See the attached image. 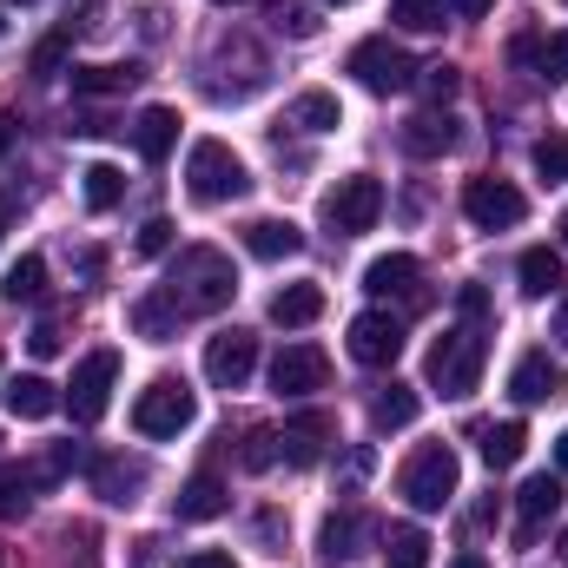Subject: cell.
Instances as JSON below:
<instances>
[{
  "label": "cell",
  "mask_w": 568,
  "mask_h": 568,
  "mask_svg": "<svg viewBox=\"0 0 568 568\" xmlns=\"http://www.w3.org/2000/svg\"><path fill=\"white\" fill-rule=\"evenodd\" d=\"M351 357L371 364V371H390L404 357V324L390 311H357L351 317Z\"/></svg>",
  "instance_id": "obj_11"
},
{
  "label": "cell",
  "mask_w": 568,
  "mask_h": 568,
  "mask_svg": "<svg viewBox=\"0 0 568 568\" xmlns=\"http://www.w3.org/2000/svg\"><path fill=\"white\" fill-rule=\"evenodd\" d=\"M357 542H364V516H357V509H331V516L317 523V562H324V568L351 562V556H357Z\"/></svg>",
  "instance_id": "obj_18"
},
{
  "label": "cell",
  "mask_w": 568,
  "mask_h": 568,
  "mask_svg": "<svg viewBox=\"0 0 568 568\" xmlns=\"http://www.w3.org/2000/svg\"><path fill=\"white\" fill-rule=\"evenodd\" d=\"M159 562V542H152V536H140V542H133V568H152Z\"/></svg>",
  "instance_id": "obj_50"
},
{
  "label": "cell",
  "mask_w": 568,
  "mask_h": 568,
  "mask_svg": "<svg viewBox=\"0 0 568 568\" xmlns=\"http://www.w3.org/2000/svg\"><path fill=\"white\" fill-rule=\"evenodd\" d=\"M0 568H7V556H0Z\"/></svg>",
  "instance_id": "obj_62"
},
{
  "label": "cell",
  "mask_w": 568,
  "mask_h": 568,
  "mask_svg": "<svg viewBox=\"0 0 568 568\" xmlns=\"http://www.w3.org/2000/svg\"><path fill=\"white\" fill-rule=\"evenodd\" d=\"M13 219H20V199H13V192H0V239L13 232Z\"/></svg>",
  "instance_id": "obj_48"
},
{
  "label": "cell",
  "mask_w": 568,
  "mask_h": 568,
  "mask_svg": "<svg viewBox=\"0 0 568 568\" xmlns=\"http://www.w3.org/2000/svg\"><path fill=\"white\" fill-rule=\"evenodd\" d=\"M456 483H463V463H456V449H449V443H424V449L404 463V476H397V496H404L417 516H436V509L456 496Z\"/></svg>",
  "instance_id": "obj_4"
},
{
  "label": "cell",
  "mask_w": 568,
  "mask_h": 568,
  "mask_svg": "<svg viewBox=\"0 0 568 568\" xmlns=\"http://www.w3.org/2000/svg\"><path fill=\"white\" fill-rule=\"evenodd\" d=\"M417 73H424V93L436 100V106H443V100L463 87V73H456V67H417Z\"/></svg>",
  "instance_id": "obj_43"
},
{
  "label": "cell",
  "mask_w": 568,
  "mask_h": 568,
  "mask_svg": "<svg viewBox=\"0 0 568 568\" xmlns=\"http://www.w3.org/2000/svg\"><path fill=\"white\" fill-rule=\"evenodd\" d=\"M245 252L265 258V265H278V258H297V252H304V232H297L291 219H252V225H245Z\"/></svg>",
  "instance_id": "obj_21"
},
{
  "label": "cell",
  "mask_w": 568,
  "mask_h": 568,
  "mask_svg": "<svg viewBox=\"0 0 568 568\" xmlns=\"http://www.w3.org/2000/svg\"><path fill=\"white\" fill-rule=\"evenodd\" d=\"M397 140H404V152H410V159H443V152L463 140V133H456V120H449V113H417Z\"/></svg>",
  "instance_id": "obj_24"
},
{
  "label": "cell",
  "mask_w": 568,
  "mask_h": 568,
  "mask_svg": "<svg viewBox=\"0 0 568 568\" xmlns=\"http://www.w3.org/2000/svg\"><path fill=\"white\" fill-rule=\"evenodd\" d=\"M556 469H568V429L556 436Z\"/></svg>",
  "instance_id": "obj_54"
},
{
  "label": "cell",
  "mask_w": 568,
  "mask_h": 568,
  "mask_svg": "<svg viewBox=\"0 0 568 568\" xmlns=\"http://www.w3.org/2000/svg\"><path fill=\"white\" fill-rule=\"evenodd\" d=\"M185 192H192L199 205H232V199L252 192V172H245V159L225 140H199L185 152Z\"/></svg>",
  "instance_id": "obj_3"
},
{
  "label": "cell",
  "mask_w": 568,
  "mask_h": 568,
  "mask_svg": "<svg viewBox=\"0 0 568 568\" xmlns=\"http://www.w3.org/2000/svg\"><path fill=\"white\" fill-rule=\"evenodd\" d=\"M27 351H33V357H60V317H40L33 337H27Z\"/></svg>",
  "instance_id": "obj_44"
},
{
  "label": "cell",
  "mask_w": 568,
  "mask_h": 568,
  "mask_svg": "<svg viewBox=\"0 0 568 568\" xmlns=\"http://www.w3.org/2000/svg\"><path fill=\"white\" fill-rule=\"evenodd\" d=\"M562 562H568V536H562Z\"/></svg>",
  "instance_id": "obj_59"
},
{
  "label": "cell",
  "mask_w": 568,
  "mask_h": 568,
  "mask_svg": "<svg viewBox=\"0 0 568 568\" xmlns=\"http://www.w3.org/2000/svg\"><path fill=\"white\" fill-rule=\"evenodd\" d=\"M225 503H232L225 483H219L212 469H199V476L172 496V516H179V523H212V516H225Z\"/></svg>",
  "instance_id": "obj_20"
},
{
  "label": "cell",
  "mask_w": 568,
  "mask_h": 568,
  "mask_svg": "<svg viewBox=\"0 0 568 568\" xmlns=\"http://www.w3.org/2000/svg\"><path fill=\"white\" fill-rule=\"evenodd\" d=\"M324 384H331V357L317 344H284L278 357H272V390L278 397H311Z\"/></svg>",
  "instance_id": "obj_12"
},
{
  "label": "cell",
  "mask_w": 568,
  "mask_h": 568,
  "mask_svg": "<svg viewBox=\"0 0 568 568\" xmlns=\"http://www.w3.org/2000/svg\"><path fill=\"white\" fill-rule=\"evenodd\" d=\"M278 536H284L278 509H265V516H258V542H265V549H272V556H278Z\"/></svg>",
  "instance_id": "obj_46"
},
{
  "label": "cell",
  "mask_w": 568,
  "mask_h": 568,
  "mask_svg": "<svg viewBox=\"0 0 568 568\" xmlns=\"http://www.w3.org/2000/svg\"><path fill=\"white\" fill-rule=\"evenodd\" d=\"M13 152V113H0V159Z\"/></svg>",
  "instance_id": "obj_52"
},
{
  "label": "cell",
  "mask_w": 568,
  "mask_h": 568,
  "mask_svg": "<svg viewBox=\"0 0 568 568\" xmlns=\"http://www.w3.org/2000/svg\"><path fill=\"white\" fill-rule=\"evenodd\" d=\"M80 192H87V212H113V205L126 199V172L106 165V159H93V165L80 172Z\"/></svg>",
  "instance_id": "obj_29"
},
{
  "label": "cell",
  "mask_w": 568,
  "mask_h": 568,
  "mask_svg": "<svg viewBox=\"0 0 568 568\" xmlns=\"http://www.w3.org/2000/svg\"><path fill=\"white\" fill-rule=\"evenodd\" d=\"M140 33H145V40H159V33H165V7H140Z\"/></svg>",
  "instance_id": "obj_47"
},
{
  "label": "cell",
  "mask_w": 568,
  "mask_h": 568,
  "mask_svg": "<svg viewBox=\"0 0 568 568\" xmlns=\"http://www.w3.org/2000/svg\"><path fill=\"white\" fill-rule=\"evenodd\" d=\"M556 344L568 351V297H562V311H556Z\"/></svg>",
  "instance_id": "obj_53"
},
{
  "label": "cell",
  "mask_w": 568,
  "mask_h": 568,
  "mask_svg": "<svg viewBox=\"0 0 568 568\" xmlns=\"http://www.w3.org/2000/svg\"><path fill=\"white\" fill-rule=\"evenodd\" d=\"M364 291H371V297H404L410 311H424V304H429V291H424V265H417L410 252L371 258V272H364Z\"/></svg>",
  "instance_id": "obj_13"
},
{
  "label": "cell",
  "mask_w": 568,
  "mask_h": 568,
  "mask_svg": "<svg viewBox=\"0 0 568 568\" xmlns=\"http://www.w3.org/2000/svg\"><path fill=\"white\" fill-rule=\"evenodd\" d=\"M13 7H33V0H13Z\"/></svg>",
  "instance_id": "obj_60"
},
{
  "label": "cell",
  "mask_w": 568,
  "mask_h": 568,
  "mask_svg": "<svg viewBox=\"0 0 568 568\" xmlns=\"http://www.w3.org/2000/svg\"><path fill=\"white\" fill-rule=\"evenodd\" d=\"M449 7H456V13H463V20H483V13H489V7H496V0H449Z\"/></svg>",
  "instance_id": "obj_51"
},
{
  "label": "cell",
  "mask_w": 568,
  "mask_h": 568,
  "mask_svg": "<svg viewBox=\"0 0 568 568\" xmlns=\"http://www.w3.org/2000/svg\"><path fill=\"white\" fill-rule=\"evenodd\" d=\"M417 410H424L417 384H390V390L371 404V424H377V429H404V424H417Z\"/></svg>",
  "instance_id": "obj_30"
},
{
  "label": "cell",
  "mask_w": 568,
  "mask_h": 568,
  "mask_svg": "<svg viewBox=\"0 0 568 568\" xmlns=\"http://www.w3.org/2000/svg\"><path fill=\"white\" fill-rule=\"evenodd\" d=\"M529 159H536V172H542L549 185H562V179H568V140H562V133L536 140V152H529Z\"/></svg>",
  "instance_id": "obj_39"
},
{
  "label": "cell",
  "mask_w": 568,
  "mask_h": 568,
  "mask_svg": "<svg viewBox=\"0 0 568 568\" xmlns=\"http://www.w3.org/2000/svg\"><path fill=\"white\" fill-rule=\"evenodd\" d=\"M516 509H523L516 542H523V549H536V542H542V529H549V523H556V509H562V476H549V469H542V476H529V483L516 489Z\"/></svg>",
  "instance_id": "obj_14"
},
{
  "label": "cell",
  "mask_w": 568,
  "mask_h": 568,
  "mask_svg": "<svg viewBox=\"0 0 568 568\" xmlns=\"http://www.w3.org/2000/svg\"><path fill=\"white\" fill-rule=\"evenodd\" d=\"M145 73L126 60V67H73V93L80 100H106V93H133Z\"/></svg>",
  "instance_id": "obj_27"
},
{
  "label": "cell",
  "mask_w": 568,
  "mask_h": 568,
  "mask_svg": "<svg viewBox=\"0 0 568 568\" xmlns=\"http://www.w3.org/2000/svg\"><path fill=\"white\" fill-rule=\"evenodd\" d=\"M384 219V185L371 179V172H351V179H337L331 192H324V225L337 232V239H357V232H371Z\"/></svg>",
  "instance_id": "obj_6"
},
{
  "label": "cell",
  "mask_w": 568,
  "mask_h": 568,
  "mask_svg": "<svg viewBox=\"0 0 568 568\" xmlns=\"http://www.w3.org/2000/svg\"><path fill=\"white\" fill-rule=\"evenodd\" d=\"M0 33H7V20H0Z\"/></svg>",
  "instance_id": "obj_61"
},
{
  "label": "cell",
  "mask_w": 568,
  "mask_h": 568,
  "mask_svg": "<svg viewBox=\"0 0 568 568\" xmlns=\"http://www.w3.org/2000/svg\"><path fill=\"white\" fill-rule=\"evenodd\" d=\"M252 371H258V337H252L245 324H232V331H219V337L205 344V377H212V390H245Z\"/></svg>",
  "instance_id": "obj_10"
},
{
  "label": "cell",
  "mask_w": 568,
  "mask_h": 568,
  "mask_svg": "<svg viewBox=\"0 0 568 568\" xmlns=\"http://www.w3.org/2000/svg\"><path fill=\"white\" fill-rule=\"evenodd\" d=\"M0 297H7V304H40V297H47V258H40V252H27V258L7 272Z\"/></svg>",
  "instance_id": "obj_32"
},
{
  "label": "cell",
  "mask_w": 568,
  "mask_h": 568,
  "mask_svg": "<svg viewBox=\"0 0 568 568\" xmlns=\"http://www.w3.org/2000/svg\"><path fill=\"white\" fill-rule=\"evenodd\" d=\"M239 463H245V469H272V463H278V429H252L245 449H239Z\"/></svg>",
  "instance_id": "obj_40"
},
{
  "label": "cell",
  "mask_w": 568,
  "mask_h": 568,
  "mask_svg": "<svg viewBox=\"0 0 568 568\" xmlns=\"http://www.w3.org/2000/svg\"><path fill=\"white\" fill-rule=\"evenodd\" d=\"M483 364H489V331L483 324H449L436 344H429V390L436 397H449V404H463V397H476V384H483Z\"/></svg>",
  "instance_id": "obj_2"
},
{
  "label": "cell",
  "mask_w": 568,
  "mask_h": 568,
  "mask_svg": "<svg viewBox=\"0 0 568 568\" xmlns=\"http://www.w3.org/2000/svg\"><path fill=\"white\" fill-rule=\"evenodd\" d=\"M172 145H179V113L172 106H145L140 120H133V152H140L145 165H159Z\"/></svg>",
  "instance_id": "obj_23"
},
{
  "label": "cell",
  "mask_w": 568,
  "mask_h": 568,
  "mask_svg": "<svg viewBox=\"0 0 568 568\" xmlns=\"http://www.w3.org/2000/svg\"><path fill=\"white\" fill-rule=\"evenodd\" d=\"M33 469L27 463H0V516H27L33 509Z\"/></svg>",
  "instance_id": "obj_34"
},
{
  "label": "cell",
  "mask_w": 568,
  "mask_h": 568,
  "mask_svg": "<svg viewBox=\"0 0 568 568\" xmlns=\"http://www.w3.org/2000/svg\"><path fill=\"white\" fill-rule=\"evenodd\" d=\"M317 317H324V284H317V278L272 291V324H284V331H304V324H317Z\"/></svg>",
  "instance_id": "obj_22"
},
{
  "label": "cell",
  "mask_w": 568,
  "mask_h": 568,
  "mask_svg": "<svg viewBox=\"0 0 568 568\" xmlns=\"http://www.w3.org/2000/svg\"><path fill=\"white\" fill-rule=\"evenodd\" d=\"M192 417H199V397H192L185 384H172V377L145 384L140 404H133V429H140V436H152V443H165V436L192 429Z\"/></svg>",
  "instance_id": "obj_7"
},
{
  "label": "cell",
  "mask_w": 568,
  "mask_h": 568,
  "mask_svg": "<svg viewBox=\"0 0 568 568\" xmlns=\"http://www.w3.org/2000/svg\"><path fill=\"white\" fill-rule=\"evenodd\" d=\"M390 20L404 33H436L443 27V0H390Z\"/></svg>",
  "instance_id": "obj_36"
},
{
  "label": "cell",
  "mask_w": 568,
  "mask_h": 568,
  "mask_svg": "<svg viewBox=\"0 0 568 568\" xmlns=\"http://www.w3.org/2000/svg\"><path fill=\"white\" fill-rule=\"evenodd\" d=\"M284 126H297V133H337L344 113H337L331 93H297V100L284 106Z\"/></svg>",
  "instance_id": "obj_28"
},
{
  "label": "cell",
  "mask_w": 568,
  "mask_h": 568,
  "mask_svg": "<svg viewBox=\"0 0 568 568\" xmlns=\"http://www.w3.org/2000/svg\"><path fill=\"white\" fill-rule=\"evenodd\" d=\"M344 73L364 87V93H377V100H390V93H404L410 80H417V60L390 40V33H377V40H357L351 47V60H344Z\"/></svg>",
  "instance_id": "obj_5"
},
{
  "label": "cell",
  "mask_w": 568,
  "mask_h": 568,
  "mask_svg": "<svg viewBox=\"0 0 568 568\" xmlns=\"http://www.w3.org/2000/svg\"><path fill=\"white\" fill-rule=\"evenodd\" d=\"M331 436H337V424H331L324 410H304V417H291V424L278 429V456L291 463V469H311V463L324 456Z\"/></svg>",
  "instance_id": "obj_15"
},
{
  "label": "cell",
  "mask_w": 568,
  "mask_h": 568,
  "mask_svg": "<svg viewBox=\"0 0 568 568\" xmlns=\"http://www.w3.org/2000/svg\"><path fill=\"white\" fill-rule=\"evenodd\" d=\"M463 219H469L476 232H509V225L529 219V199H523L509 179H469V185H463Z\"/></svg>",
  "instance_id": "obj_9"
},
{
  "label": "cell",
  "mask_w": 568,
  "mask_h": 568,
  "mask_svg": "<svg viewBox=\"0 0 568 568\" xmlns=\"http://www.w3.org/2000/svg\"><path fill=\"white\" fill-rule=\"evenodd\" d=\"M212 7H239V0H212Z\"/></svg>",
  "instance_id": "obj_58"
},
{
  "label": "cell",
  "mask_w": 568,
  "mask_h": 568,
  "mask_svg": "<svg viewBox=\"0 0 568 568\" xmlns=\"http://www.w3.org/2000/svg\"><path fill=\"white\" fill-rule=\"evenodd\" d=\"M384 556H390V568H429V536L417 523H397L384 536Z\"/></svg>",
  "instance_id": "obj_33"
},
{
  "label": "cell",
  "mask_w": 568,
  "mask_h": 568,
  "mask_svg": "<svg viewBox=\"0 0 568 568\" xmlns=\"http://www.w3.org/2000/svg\"><path fill=\"white\" fill-rule=\"evenodd\" d=\"M179 317H212L239 297V272L219 245H185L172 265H165V291H159Z\"/></svg>",
  "instance_id": "obj_1"
},
{
  "label": "cell",
  "mask_w": 568,
  "mask_h": 568,
  "mask_svg": "<svg viewBox=\"0 0 568 568\" xmlns=\"http://www.w3.org/2000/svg\"><path fill=\"white\" fill-rule=\"evenodd\" d=\"M133 331L152 337V344H165V337H179V311H172L165 297H140V304H133Z\"/></svg>",
  "instance_id": "obj_35"
},
{
  "label": "cell",
  "mask_w": 568,
  "mask_h": 568,
  "mask_svg": "<svg viewBox=\"0 0 568 568\" xmlns=\"http://www.w3.org/2000/svg\"><path fill=\"white\" fill-rule=\"evenodd\" d=\"M556 390H562V371H556L542 351H536V357H523V364L509 371V397H516V404H549Z\"/></svg>",
  "instance_id": "obj_25"
},
{
  "label": "cell",
  "mask_w": 568,
  "mask_h": 568,
  "mask_svg": "<svg viewBox=\"0 0 568 568\" xmlns=\"http://www.w3.org/2000/svg\"><path fill=\"white\" fill-rule=\"evenodd\" d=\"M272 27L291 33V40H311V33H317V13H311L304 0H272Z\"/></svg>",
  "instance_id": "obj_37"
},
{
  "label": "cell",
  "mask_w": 568,
  "mask_h": 568,
  "mask_svg": "<svg viewBox=\"0 0 568 568\" xmlns=\"http://www.w3.org/2000/svg\"><path fill=\"white\" fill-rule=\"evenodd\" d=\"M0 404H7V417H20V424H40V417H53L60 410V390L47 384V377H7L0 384Z\"/></svg>",
  "instance_id": "obj_17"
},
{
  "label": "cell",
  "mask_w": 568,
  "mask_h": 568,
  "mask_svg": "<svg viewBox=\"0 0 568 568\" xmlns=\"http://www.w3.org/2000/svg\"><path fill=\"white\" fill-rule=\"evenodd\" d=\"M324 7H357V0H324Z\"/></svg>",
  "instance_id": "obj_57"
},
{
  "label": "cell",
  "mask_w": 568,
  "mask_h": 568,
  "mask_svg": "<svg viewBox=\"0 0 568 568\" xmlns=\"http://www.w3.org/2000/svg\"><path fill=\"white\" fill-rule=\"evenodd\" d=\"M60 60H67V33H47V40L33 47V73H40V80H53V73H60Z\"/></svg>",
  "instance_id": "obj_42"
},
{
  "label": "cell",
  "mask_w": 568,
  "mask_h": 568,
  "mask_svg": "<svg viewBox=\"0 0 568 568\" xmlns=\"http://www.w3.org/2000/svg\"><path fill=\"white\" fill-rule=\"evenodd\" d=\"M113 384H120V351H93V357H80V371H73L60 404L73 410V424H100L106 404H113Z\"/></svg>",
  "instance_id": "obj_8"
},
{
  "label": "cell",
  "mask_w": 568,
  "mask_h": 568,
  "mask_svg": "<svg viewBox=\"0 0 568 568\" xmlns=\"http://www.w3.org/2000/svg\"><path fill=\"white\" fill-rule=\"evenodd\" d=\"M172 239H179V225H172V219H145V225H140V258H165V252H172Z\"/></svg>",
  "instance_id": "obj_41"
},
{
  "label": "cell",
  "mask_w": 568,
  "mask_h": 568,
  "mask_svg": "<svg viewBox=\"0 0 568 568\" xmlns=\"http://www.w3.org/2000/svg\"><path fill=\"white\" fill-rule=\"evenodd\" d=\"M523 449H529V429L523 424H489L483 429V463H489V469H516Z\"/></svg>",
  "instance_id": "obj_31"
},
{
  "label": "cell",
  "mask_w": 568,
  "mask_h": 568,
  "mask_svg": "<svg viewBox=\"0 0 568 568\" xmlns=\"http://www.w3.org/2000/svg\"><path fill=\"white\" fill-rule=\"evenodd\" d=\"M456 304H463V317H469V324H489V291H483V284H463V291H456Z\"/></svg>",
  "instance_id": "obj_45"
},
{
  "label": "cell",
  "mask_w": 568,
  "mask_h": 568,
  "mask_svg": "<svg viewBox=\"0 0 568 568\" xmlns=\"http://www.w3.org/2000/svg\"><path fill=\"white\" fill-rule=\"evenodd\" d=\"M456 568H489L483 556H456Z\"/></svg>",
  "instance_id": "obj_55"
},
{
  "label": "cell",
  "mask_w": 568,
  "mask_h": 568,
  "mask_svg": "<svg viewBox=\"0 0 568 568\" xmlns=\"http://www.w3.org/2000/svg\"><path fill=\"white\" fill-rule=\"evenodd\" d=\"M562 7H568V0H562Z\"/></svg>",
  "instance_id": "obj_63"
},
{
  "label": "cell",
  "mask_w": 568,
  "mask_h": 568,
  "mask_svg": "<svg viewBox=\"0 0 568 568\" xmlns=\"http://www.w3.org/2000/svg\"><path fill=\"white\" fill-rule=\"evenodd\" d=\"M185 568H232V556L225 549H205V556H185Z\"/></svg>",
  "instance_id": "obj_49"
},
{
  "label": "cell",
  "mask_w": 568,
  "mask_h": 568,
  "mask_svg": "<svg viewBox=\"0 0 568 568\" xmlns=\"http://www.w3.org/2000/svg\"><path fill=\"white\" fill-rule=\"evenodd\" d=\"M145 469L140 456H93V489L113 503V509H126V503H140V489H145Z\"/></svg>",
  "instance_id": "obj_16"
},
{
  "label": "cell",
  "mask_w": 568,
  "mask_h": 568,
  "mask_svg": "<svg viewBox=\"0 0 568 568\" xmlns=\"http://www.w3.org/2000/svg\"><path fill=\"white\" fill-rule=\"evenodd\" d=\"M516 278H523V297H556L568 284V265L562 252H549V245H536V252H523V265H516Z\"/></svg>",
  "instance_id": "obj_26"
},
{
  "label": "cell",
  "mask_w": 568,
  "mask_h": 568,
  "mask_svg": "<svg viewBox=\"0 0 568 568\" xmlns=\"http://www.w3.org/2000/svg\"><path fill=\"white\" fill-rule=\"evenodd\" d=\"M556 232H562V245H568V212H562V219H556Z\"/></svg>",
  "instance_id": "obj_56"
},
{
  "label": "cell",
  "mask_w": 568,
  "mask_h": 568,
  "mask_svg": "<svg viewBox=\"0 0 568 568\" xmlns=\"http://www.w3.org/2000/svg\"><path fill=\"white\" fill-rule=\"evenodd\" d=\"M73 463H80V449H73V443H53V449H40V456H33L27 469H33V483L47 489V483H60V476H67Z\"/></svg>",
  "instance_id": "obj_38"
},
{
  "label": "cell",
  "mask_w": 568,
  "mask_h": 568,
  "mask_svg": "<svg viewBox=\"0 0 568 568\" xmlns=\"http://www.w3.org/2000/svg\"><path fill=\"white\" fill-rule=\"evenodd\" d=\"M509 60H516V67H536V80L562 87L568 80V27L562 33H549V40H529V33H523V40L509 47Z\"/></svg>",
  "instance_id": "obj_19"
}]
</instances>
